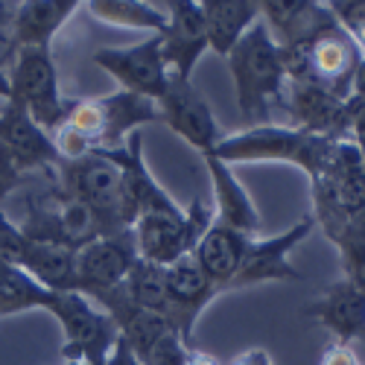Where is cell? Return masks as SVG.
I'll list each match as a JSON object with an SVG mask.
<instances>
[{
    "label": "cell",
    "mask_w": 365,
    "mask_h": 365,
    "mask_svg": "<svg viewBox=\"0 0 365 365\" xmlns=\"http://www.w3.org/2000/svg\"><path fill=\"white\" fill-rule=\"evenodd\" d=\"M225 58L242 120H249L252 126H266L272 108H281L289 85L284 47L272 38L269 26L257 21Z\"/></svg>",
    "instance_id": "1"
},
{
    "label": "cell",
    "mask_w": 365,
    "mask_h": 365,
    "mask_svg": "<svg viewBox=\"0 0 365 365\" xmlns=\"http://www.w3.org/2000/svg\"><path fill=\"white\" fill-rule=\"evenodd\" d=\"M316 228L333 240L345 228L365 231V161L351 138L333 146L324 170L310 181Z\"/></svg>",
    "instance_id": "2"
},
{
    "label": "cell",
    "mask_w": 365,
    "mask_h": 365,
    "mask_svg": "<svg viewBox=\"0 0 365 365\" xmlns=\"http://www.w3.org/2000/svg\"><path fill=\"white\" fill-rule=\"evenodd\" d=\"M336 143L339 140L319 138V135L301 132L292 126L266 123V126H249L234 135H222L214 155L225 161L228 167L231 164H260V161L292 164L304 170V175L313 181L324 170Z\"/></svg>",
    "instance_id": "3"
},
{
    "label": "cell",
    "mask_w": 365,
    "mask_h": 365,
    "mask_svg": "<svg viewBox=\"0 0 365 365\" xmlns=\"http://www.w3.org/2000/svg\"><path fill=\"white\" fill-rule=\"evenodd\" d=\"M58 187L94 210L103 237L132 231L135 214L126 196V178L108 152H88L76 161L58 164Z\"/></svg>",
    "instance_id": "4"
},
{
    "label": "cell",
    "mask_w": 365,
    "mask_h": 365,
    "mask_svg": "<svg viewBox=\"0 0 365 365\" xmlns=\"http://www.w3.org/2000/svg\"><path fill=\"white\" fill-rule=\"evenodd\" d=\"M210 225H214V207L202 199H193L187 210L175 202L152 207L132 225L138 257L155 266H170L178 257L193 255Z\"/></svg>",
    "instance_id": "5"
},
{
    "label": "cell",
    "mask_w": 365,
    "mask_h": 365,
    "mask_svg": "<svg viewBox=\"0 0 365 365\" xmlns=\"http://www.w3.org/2000/svg\"><path fill=\"white\" fill-rule=\"evenodd\" d=\"M94 304L114 319L120 339L126 342V348L135 354L140 365H187L193 348L181 339L178 327L167 316L149 313L132 304L123 287L111 289Z\"/></svg>",
    "instance_id": "6"
},
{
    "label": "cell",
    "mask_w": 365,
    "mask_h": 365,
    "mask_svg": "<svg viewBox=\"0 0 365 365\" xmlns=\"http://www.w3.org/2000/svg\"><path fill=\"white\" fill-rule=\"evenodd\" d=\"M284 53H287V68H289L292 82L316 85V88L327 91L333 97H342V100L351 94L356 68L365 56L356 47V41L342 29L339 21L327 29H322V33L304 47L284 50Z\"/></svg>",
    "instance_id": "7"
},
{
    "label": "cell",
    "mask_w": 365,
    "mask_h": 365,
    "mask_svg": "<svg viewBox=\"0 0 365 365\" xmlns=\"http://www.w3.org/2000/svg\"><path fill=\"white\" fill-rule=\"evenodd\" d=\"M47 313L62 327V359L68 365H106L120 330L103 307L79 292H56Z\"/></svg>",
    "instance_id": "8"
},
{
    "label": "cell",
    "mask_w": 365,
    "mask_h": 365,
    "mask_svg": "<svg viewBox=\"0 0 365 365\" xmlns=\"http://www.w3.org/2000/svg\"><path fill=\"white\" fill-rule=\"evenodd\" d=\"M9 88L12 94L6 103H18L36 123L53 135L65 123L68 100L58 88V71L53 62L50 47H18L12 50V68H9Z\"/></svg>",
    "instance_id": "9"
},
{
    "label": "cell",
    "mask_w": 365,
    "mask_h": 365,
    "mask_svg": "<svg viewBox=\"0 0 365 365\" xmlns=\"http://www.w3.org/2000/svg\"><path fill=\"white\" fill-rule=\"evenodd\" d=\"M21 231L33 242H53V246L71 252H79L88 242L103 237L94 210L68 196L62 187L26 202V222L21 225Z\"/></svg>",
    "instance_id": "10"
},
{
    "label": "cell",
    "mask_w": 365,
    "mask_h": 365,
    "mask_svg": "<svg viewBox=\"0 0 365 365\" xmlns=\"http://www.w3.org/2000/svg\"><path fill=\"white\" fill-rule=\"evenodd\" d=\"M94 65L103 68L120 91L158 103L170 88V68L161 50V36H149L132 47H103L94 53Z\"/></svg>",
    "instance_id": "11"
},
{
    "label": "cell",
    "mask_w": 365,
    "mask_h": 365,
    "mask_svg": "<svg viewBox=\"0 0 365 365\" xmlns=\"http://www.w3.org/2000/svg\"><path fill=\"white\" fill-rule=\"evenodd\" d=\"M316 228L313 214L301 217L292 228L275 234V237H249L246 255L231 281V289L240 287H257V284H278V281H301L304 275L289 263V252L301 240H307Z\"/></svg>",
    "instance_id": "12"
},
{
    "label": "cell",
    "mask_w": 365,
    "mask_h": 365,
    "mask_svg": "<svg viewBox=\"0 0 365 365\" xmlns=\"http://www.w3.org/2000/svg\"><path fill=\"white\" fill-rule=\"evenodd\" d=\"M138 263V246L132 231L100 237L76 252V292L100 301L111 289L123 287Z\"/></svg>",
    "instance_id": "13"
},
{
    "label": "cell",
    "mask_w": 365,
    "mask_h": 365,
    "mask_svg": "<svg viewBox=\"0 0 365 365\" xmlns=\"http://www.w3.org/2000/svg\"><path fill=\"white\" fill-rule=\"evenodd\" d=\"M158 108H161V123H167L181 140H187L202 158L217 152L222 132L217 126L214 111L193 88V82H181L173 76L167 94L158 100Z\"/></svg>",
    "instance_id": "14"
},
{
    "label": "cell",
    "mask_w": 365,
    "mask_h": 365,
    "mask_svg": "<svg viewBox=\"0 0 365 365\" xmlns=\"http://www.w3.org/2000/svg\"><path fill=\"white\" fill-rule=\"evenodd\" d=\"M161 9L167 12V26L161 33L167 68L175 79L190 82L202 53L210 50L202 6L193 4V0H173V4H161Z\"/></svg>",
    "instance_id": "15"
},
{
    "label": "cell",
    "mask_w": 365,
    "mask_h": 365,
    "mask_svg": "<svg viewBox=\"0 0 365 365\" xmlns=\"http://www.w3.org/2000/svg\"><path fill=\"white\" fill-rule=\"evenodd\" d=\"M281 108L287 111L292 129L310 132V135H319V138H330V140L351 138L348 114H345V100L327 94V91H322L316 85L292 82L289 79L287 97H284Z\"/></svg>",
    "instance_id": "16"
},
{
    "label": "cell",
    "mask_w": 365,
    "mask_h": 365,
    "mask_svg": "<svg viewBox=\"0 0 365 365\" xmlns=\"http://www.w3.org/2000/svg\"><path fill=\"white\" fill-rule=\"evenodd\" d=\"M167 269V295H170V322L178 327L181 339L193 348V330L196 322L202 316V310L210 301L220 295V289L214 287L205 275V269L196 263L193 255L178 257L175 263L164 266Z\"/></svg>",
    "instance_id": "17"
},
{
    "label": "cell",
    "mask_w": 365,
    "mask_h": 365,
    "mask_svg": "<svg viewBox=\"0 0 365 365\" xmlns=\"http://www.w3.org/2000/svg\"><path fill=\"white\" fill-rule=\"evenodd\" d=\"M0 146L9 152V158L21 173L58 170V164H62L53 138L18 103H6L0 111Z\"/></svg>",
    "instance_id": "18"
},
{
    "label": "cell",
    "mask_w": 365,
    "mask_h": 365,
    "mask_svg": "<svg viewBox=\"0 0 365 365\" xmlns=\"http://www.w3.org/2000/svg\"><path fill=\"white\" fill-rule=\"evenodd\" d=\"M304 316L330 330L342 345L365 342V292L345 278L304 304Z\"/></svg>",
    "instance_id": "19"
},
{
    "label": "cell",
    "mask_w": 365,
    "mask_h": 365,
    "mask_svg": "<svg viewBox=\"0 0 365 365\" xmlns=\"http://www.w3.org/2000/svg\"><path fill=\"white\" fill-rule=\"evenodd\" d=\"M260 21L284 50H295L336 24V15L330 4H313V0H263Z\"/></svg>",
    "instance_id": "20"
},
{
    "label": "cell",
    "mask_w": 365,
    "mask_h": 365,
    "mask_svg": "<svg viewBox=\"0 0 365 365\" xmlns=\"http://www.w3.org/2000/svg\"><path fill=\"white\" fill-rule=\"evenodd\" d=\"M79 6L82 4H76V0H26V4H15L6 47H50L56 33L71 21V15Z\"/></svg>",
    "instance_id": "21"
},
{
    "label": "cell",
    "mask_w": 365,
    "mask_h": 365,
    "mask_svg": "<svg viewBox=\"0 0 365 365\" xmlns=\"http://www.w3.org/2000/svg\"><path fill=\"white\" fill-rule=\"evenodd\" d=\"M202 161L210 175V187H214V220L234 231L255 237L260 231V210H257L255 199L249 196V190L240 185L234 170L225 161H220L217 155H207Z\"/></svg>",
    "instance_id": "22"
},
{
    "label": "cell",
    "mask_w": 365,
    "mask_h": 365,
    "mask_svg": "<svg viewBox=\"0 0 365 365\" xmlns=\"http://www.w3.org/2000/svg\"><path fill=\"white\" fill-rule=\"evenodd\" d=\"M252 234L234 231L222 222L214 220V225L207 228V234L199 240V246L193 252L196 263L205 269V275L214 281V287L220 292L231 289V281L237 275V269L242 263V255H246V242ZM257 237V234H255Z\"/></svg>",
    "instance_id": "23"
},
{
    "label": "cell",
    "mask_w": 365,
    "mask_h": 365,
    "mask_svg": "<svg viewBox=\"0 0 365 365\" xmlns=\"http://www.w3.org/2000/svg\"><path fill=\"white\" fill-rule=\"evenodd\" d=\"M202 18L207 29V47L228 56L237 41L260 21L257 0H202Z\"/></svg>",
    "instance_id": "24"
},
{
    "label": "cell",
    "mask_w": 365,
    "mask_h": 365,
    "mask_svg": "<svg viewBox=\"0 0 365 365\" xmlns=\"http://www.w3.org/2000/svg\"><path fill=\"white\" fill-rule=\"evenodd\" d=\"M100 103H103V114H106V135H103V143H100L103 152L120 149L146 123H161L158 103L138 97V94H129V91H114V94H108V97H100Z\"/></svg>",
    "instance_id": "25"
},
{
    "label": "cell",
    "mask_w": 365,
    "mask_h": 365,
    "mask_svg": "<svg viewBox=\"0 0 365 365\" xmlns=\"http://www.w3.org/2000/svg\"><path fill=\"white\" fill-rule=\"evenodd\" d=\"M21 269L50 292H76V252L29 240Z\"/></svg>",
    "instance_id": "26"
},
{
    "label": "cell",
    "mask_w": 365,
    "mask_h": 365,
    "mask_svg": "<svg viewBox=\"0 0 365 365\" xmlns=\"http://www.w3.org/2000/svg\"><path fill=\"white\" fill-rule=\"evenodd\" d=\"M88 15L103 24L123 26V29H149L152 36H161L167 26V12L161 4H143V0H88L82 4Z\"/></svg>",
    "instance_id": "27"
},
{
    "label": "cell",
    "mask_w": 365,
    "mask_h": 365,
    "mask_svg": "<svg viewBox=\"0 0 365 365\" xmlns=\"http://www.w3.org/2000/svg\"><path fill=\"white\" fill-rule=\"evenodd\" d=\"M47 287H41L33 275L18 266H0V316H15L26 310H47L53 304Z\"/></svg>",
    "instance_id": "28"
},
{
    "label": "cell",
    "mask_w": 365,
    "mask_h": 365,
    "mask_svg": "<svg viewBox=\"0 0 365 365\" xmlns=\"http://www.w3.org/2000/svg\"><path fill=\"white\" fill-rule=\"evenodd\" d=\"M330 242L339 249L345 281H351L354 287H359L365 292V231L345 228V231H339L336 237H333Z\"/></svg>",
    "instance_id": "29"
},
{
    "label": "cell",
    "mask_w": 365,
    "mask_h": 365,
    "mask_svg": "<svg viewBox=\"0 0 365 365\" xmlns=\"http://www.w3.org/2000/svg\"><path fill=\"white\" fill-rule=\"evenodd\" d=\"M330 9L345 33L356 41V47L365 53V0H333Z\"/></svg>",
    "instance_id": "30"
},
{
    "label": "cell",
    "mask_w": 365,
    "mask_h": 365,
    "mask_svg": "<svg viewBox=\"0 0 365 365\" xmlns=\"http://www.w3.org/2000/svg\"><path fill=\"white\" fill-rule=\"evenodd\" d=\"M26 246H29V240L24 237L21 225L9 222L4 214H0V263L21 269L24 255H26Z\"/></svg>",
    "instance_id": "31"
},
{
    "label": "cell",
    "mask_w": 365,
    "mask_h": 365,
    "mask_svg": "<svg viewBox=\"0 0 365 365\" xmlns=\"http://www.w3.org/2000/svg\"><path fill=\"white\" fill-rule=\"evenodd\" d=\"M18 181H21V170L9 158V152L0 146V205H4V199L18 187Z\"/></svg>",
    "instance_id": "32"
},
{
    "label": "cell",
    "mask_w": 365,
    "mask_h": 365,
    "mask_svg": "<svg viewBox=\"0 0 365 365\" xmlns=\"http://www.w3.org/2000/svg\"><path fill=\"white\" fill-rule=\"evenodd\" d=\"M319 365H362V362L356 359V354H354L351 345H342V342L333 339V342L324 345Z\"/></svg>",
    "instance_id": "33"
},
{
    "label": "cell",
    "mask_w": 365,
    "mask_h": 365,
    "mask_svg": "<svg viewBox=\"0 0 365 365\" xmlns=\"http://www.w3.org/2000/svg\"><path fill=\"white\" fill-rule=\"evenodd\" d=\"M228 365H275V356H272L266 348H249V351L237 354Z\"/></svg>",
    "instance_id": "34"
},
{
    "label": "cell",
    "mask_w": 365,
    "mask_h": 365,
    "mask_svg": "<svg viewBox=\"0 0 365 365\" xmlns=\"http://www.w3.org/2000/svg\"><path fill=\"white\" fill-rule=\"evenodd\" d=\"M106 365H140V362L135 359V354L126 348V342H123V339H117V345H114L111 356L106 359Z\"/></svg>",
    "instance_id": "35"
},
{
    "label": "cell",
    "mask_w": 365,
    "mask_h": 365,
    "mask_svg": "<svg viewBox=\"0 0 365 365\" xmlns=\"http://www.w3.org/2000/svg\"><path fill=\"white\" fill-rule=\"evenodd\" d=\"M9 62H12V47H6V53H0V97H4V100H9V94H12V88H9V71H6Z\"/></svg>",
    "instance_id": "36"
},
{
    "label": "cell",
    "mask_w": 365,
    "mask_h": 365,
    "mask_svg": "<svg viewBox=\"0 0 365 365\" xmlns=\"http://www.w3.org/2000/svg\"><path fill=\"white\" fill-rule=\"evenodd\" d=\"M351 94L365 97V56H362V62H359V68H356V76H354V85H351Z\"/></svg>",
    "instance_id": "37"
},
{
    "label": "cell",
    "mask_w": 365,
    "mask_h": 365,
    "mask_svg": "<svg viewBox=\"0 0 365 365\" xmlns=\"http://www.w3.org/2000/svg\"><path fill=\"white\" fill-rule=\"evenodd\" d=\"M12 4H0V38H6V44H9V36L4 33V29H9V21H12Z\"/></svg>",
    "instance_id": "38"
},
{
    "label": "cell",
    "mask_w": 365,
    "mask_h": 365,
    "mask_svg": "<svg viewBox=\"0 0 365 365\" xmlns=\"http://www.w3.org/2000/svg\"><path fill=\"white\" fill-rule=\"evenodd\" d=\"M187 365H220L214 356H207V354H199V351H193L190 354V359H187Z\"/></svg>",
    "instance_id": "39"
},
{
    "label": "cell",
    "mask_w": 365,
    "mask_h": 365,
    "mask_svg": "<svg viewBox=\"0 0 365 365\" xmlns=\"http://www.w3.org/2000/svg\"><path fill=\"white\" fill-rule=\"evenodd\" d=\"M354 143H356V149H359V155H362V161H365V138H356Z\"/></svg>",
    "instance_id": "40"
}]
</instances>
